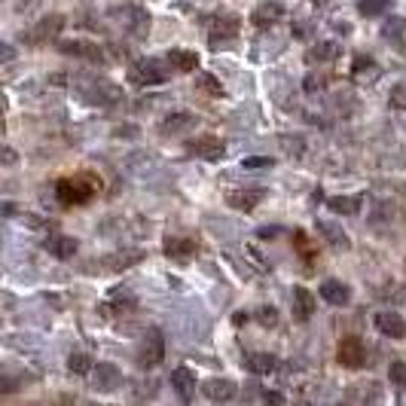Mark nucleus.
Returning a JSON list of instances; mask_svg holds the SVG:
<instances>
[{"mask_svg":"<svg viewBox=\"0 0 406 406\" xmlns=\"http://www.w3.org/2000/svg\"><path fill=\"white\" fill-rule=\"evenodd\" d=\"M128 80L135 86H162L168 80V58H137L128 67Z\"/></svg>","mask_w":406,"mask_h":406,"instance_id":"f257e3e1","label":"nucleus"},{"mask_svg":"<svg viewBox=\"0 0 406 406\" xmlns=\"http://www.w3.org/2000/svg\"><path fill=\"white\" fill-rule=\"evenodd\" d=\"M61 31H65V15H61V12H49V15H43L34 28H28L25 34H22V40L31 43V46L52 43V40H58Z\"/></svg>","mask_w":406,"mask_h":406,"instance_id":"f03ea898","label":"nucleus"},{"mask_svg":"<svg viewBox=\"0 0 406 406\" xmlns=\"http://www.w3.org/2000/svg\"><path fill=\"white\" fill-rule=\"evenodd\" d=\"M165 361V336L159 327H150L147 336L141 342V351H137V366L141 370H153Z\"/></svg>","mask_w":406,"mask_h":406,"instance_id":"7ed1b4c3","label":"nucleus"},{"mask_svg":"<svg viewBox=\"0 0 406 406\" xmlns=\"http://www.w3.org/2000/svg\"><path fill=\"white\" fill-rule=\"evenodd\" d=\"M56 196L61 205H83L95 196V183L83 178H61L56 183Z\"/></svg>","mask_w":406,"mask_h":406,"instance_id":"20e7f679","label":"nucleus"},{"mask_svg":"<svg viewBox=\"0 0 406 406\" xmlns=\"http://www.w3.org/2000/svg\"><path fill=\"white\" fill-rule=\"evenodd\" d=\"M239 15L235 12H223V15H214L211 28H208V40H211V49H217V46H229L235 40V34H239Z\"/></svg>","mask_w":406,"mask_h":406,"instance_id":"39448f33","label":"nucleus"},{"mask_svg":"<svg viewBox=\"0 0 406 406\" xmlns=\"http://www.w3.org/2000/svg\"><path fill=\"white\" fill-rule=\"evenodd\" d=\"M336 361L342 366H348V370H361L366 364V348L364 342L357 339V336H342L339 346H336Z\"/></svg>","mask_w":406,"mask_h":406,"instance_id":"423d86ee","label":"nucleus"},{"mask_svg":"<svg viewBox=\"0 0 406 406\" xmlns=\"http://www.w3.org/2000/svg\"><path fill=\"white\" fill-rule=\"evenodd\" d=\"M92 388L95 391H104V394H110V391H117V388L122 385V373H119V366L117 364H95L92 366Z\"/></svg>","mask_w":406,"mask_h":406,"instance_id":"0eeeda50","label":"nucleus"},{"mask_svg":"<svg viewBox=\"0 0 406 406\" xmlns=\"http://www.w3.org/2000/svg\"><path fill=\"white\" fill-rule=\"evenodd\" d=\"M266 189L263 187H248V189H232V193H226V205L242 214H251L257 208L260 202H263Z\"/></svg>","mask_w":406,"mask_h":406,"instance_id":"6e6552de","label":"nucleus"},{"mask_svg":"<svg viewBox=\"0 0 406 406\" xmlns=\"http://www.w3.org/2000/svg\"><path fill=\"white\" fill-rule=\"evenodd\" d=\"M58 52L65 56H74V58H86L92 65H104V52L98 43H89V40H65L58 43Z\"/></svg>","mask_w":406,"mask_h":406,"instance_id":"1a4fd4ad","label":"nucleus"},{"mask_svg":"<svg viewBox=\"0 0 406 406\" xmlns=\"http://www.w3.org/2000/svg\"><path fill=\"white\" fill-rule=\"evenodd\" d=\"M83 92H89V95H83V98H86V101H95V104H110L119 98L117 86L101 80V76H89V80L83 83Z\"/></svg>","mask_w":406,"mask_h":406,"instance_id":"9d476101","label":"nucleus"},{"mask_svg":"<svg viewBox=\"0 0 406 406\" xmlns=\"http://www.w3.org/2000/svg\"><path fill=\"white\" fill-rule=\"evenodd\" d=\"M202 394L208 397V400H214V403H229L235 394H239V385H235L232 379H226V376H214V379H208L202 385Z\"/></svg>","mask_w":406,"mask_h":406,"instance_id":"9b49d317","label":"nucleus"},{"mask_svg":"<svg viewBox=\"0 0 406 406\" xmlns=\"http://www.w3.org/2000/svg\"><path fill=\"white\" fill-rule=\"evenodd\" d=\"M315 229H318L321 239L330 244V248H336V251H348V248H351L348 232H346V229H342L339 223H336V220H318Z\"/></svg>","mask_w":406,"mask_h":406,"instance_id":"f8f14e48","label":"nucleus"},{"mask_svg":"<svg viewBox=\"0 0 406 406\" xmlns=\"http://www.w3.org/2000/svg\"><path fill=\"white\" fill-rule=\"evenodd\" d=\"M198 117L193 110H178V113H168V117L159 122V132L162 135H180V132H189V128H196Z\"/></svg>","mask_w":406,"mask_h":406,"instance_id":"ddd939ff","label":"nucleus"},{"mask_svg":"<svg viewBox=\"0 0 406 406\" xmlns=\"http://www.w3.org/2000/svg\"><path fill=\"white\" fill-rule=\"evenodd\" d=\"M376 330L388 339H403L406 336V321L397 315V312H376Z\"/></svg>","mask_w":406,"mask_h":406,"instance_id":"4468645a","label":"nucleus"},{"mask_svg":"<svg viewBox=\"0 0 406 406\" xmlns=\"http://www.w3.org/2000/svg\"><path fill=\"white\" fill-rule=\"evenodd\" d=\"M278 19H285V3H281V0H263V3L251 12V22H254L257 28H269Z\"/></svg>","mask_w":406,"mask_h":406,"instance_id":"2eb2a0df","label":"nucleus"},{"mask_svg":"<svg viewBox=\"0 0 406 406\" xmlns=\"http://www.w3.org/2000/svg\"><path fill=\"white\" fill-rule=\"evenodd\" d=\"M43 248L56 260H71L80 251V242L71 239V235H49V239H43Z\"/></svg>","mask_w":406,"mask_h":406,"instance_id":"dca6fc26","label":"nucleus"},{"mask_svg":"<svg viewBox=\"0 0 406 406\" xmlns=\"http://www.w3.org/2000/svg\"><path fill=\"white\" fill-rule=\"evenodd\" d=\"M171 388L178 391L183 403H189L193 400V391H196V373L189 370V366H178V370L171 373Z\"/></svg>","mask_w":406,"mask_h":406,"instance_id":"f3484780","label":"nucleus"},{"mask_svg":"<svg viewBox=\"0 0 406 406\" xmlns=\"http://www.w3.org/2000/svg\"><path fill=\"white\" fill-rule=\"evenodd\" d=\"M321 296H324L330 305H348L351 303V290H348L346 281H339V278L321 281Z\"/></svg>","mask_w":406,"mask_h":406,"instance_id":"a211bd4d","label":"nucleus"},{"mask_svg":"<svg viewBox=\"0 0 406 406\" xmlns=\"http://www.w3.org/2000/svg\"><path fill=\"white\" fill-rule=\"evenodd\" d=\"M189 150L196 153V156H202V159H208V162H217V159H223L226 156V144L223 141H217V137H198V141L189 144Z\"/></svg>","mask_w":406,"mask_h":406,"instance_id":"6ab92c4d","label":"nucleus"},{"mask_svg":"<svg viewBox=\"0 0 406 406\" xmlns=\"http://www.w3.org/2000/svg\"><path fill=\"white\" fill-rule=\"evenodd\" d=\"M162 248H165V257H171V260H187L196 254V242L183 239V235H168Z\"/></svg>","mask_w":406,"mask_h":406,"instance_id":"aec40b11","label":"nucleus"},{"mask_svg":"<svg viewBox=\"0 0 406 406\" xmlns=\"http://www.w3.org/2000/svg\"><path fill=\"white\" fill-rule=\"evenodd\" d=\"M294 312L300 321H309L315 315V294L309 287H294Z\"/></svg>","mask_w":406,"mask_h":406,"instance_id":"412c9836","label":"nucleus"},{"mask_svg":"<svg viewBox=\"0 0 406 406\" xmlns=\"http://www.w3.org/2000/svg\"><path fill=\"white\" fill-rule=\"evenodd\" d=\"M165 58H168V65H171L174 71H180V74H193L198 67V56L196 52H189V49H171Z\"/></svg>","mask_w":406,"mask_h":406,"instance_id":"4be33fe9","label":"nucleus"},{"mask_svg":"<svg viewBox=\"0 0 406 406\" xmlns=\"http://www.w3.org/2000/svg\"><path fill=\"white\" fill-rule=\"evenodd\" d=\"M126 25H128V31H132V37L141 40V37H147V31H150V12L141 10V6H128Z\"/></svg>","mask_w":406,"mask_h":406,"instance_id":"5701e85b","label":"nucleus"},{"mask_svg":"<svg viewBox=\"0 0 406 406\" xmlns=\"http://www.w3.org/2000/svg\"><path fill=\"white\" fill-rule=\"evenodd\" d=\"M327 208L333 214H342V217H355V214L361 211V198L357 196H333V198H327Z\"/></svg>","mask_w":406,"mask_h":406,"instance_id":"b1692460","label":"nucleus"},{"mask_svg":"<svg viewBox=\"0 0 406 406\" xmlns=\"http://www.w3.org/2000/svg\"><path fill=\"white\" fill-rule=\"evenodd\" d=\"M251 373H257V376H266V373L275 370V357L266 355V351H254V355H248V361H244Z\"/></svg>","mask_w":406,"mask_h":406,"instance_id":"393cba45","label":"nucleus"},{"mask_svg":"<svg viewBox=\"0 0 406 406\" xmlns=\"http://www.w3.org/2000/svg\"><path fill=\"white\" fill-rule=\"evenodd\" d=\"M144 260V251L141 248H132V251H119V254L110 257V269H132L135 263Z\"/></svg>","mask_w":406,"mask_h":406,"instance_id":"a878e982","label":"nucleus"},{"mask_svg":"<svg viewBox=\"0 0 406 406\" xmlns=\"http://www.w3.org/2000/svg\"><path fill=\"white\" fill-rule=\"evenodd\" d=\"M336 56H339V43L336 40H324V43L312 46V49L305 52L309 61H327V58H336Z\"/></svg>","mask_w":406,"mask_h":406,"instance_id":"bb28decb","label":"nucleus"},{"mask_svg":"<svg viewBox=\"0 0 406 406\" xmlns=\"http://www.w3.org/2000/svg\"><path fill=\"white\" fill-rule=\"evenodd\" d=\"M67 370L74 373V376H89L92 373V357L86 351H74V355H67Z\"/></svg>","mask_w":406,"mask_h":406,"instance_id":"cd10ccee","label":"nucleus"},{"mask_svg":"<svg viewBox=\"0 0 406 406\" xmlns=\"http://www.w3.org/2000/svg\"><path fill=\"white\" fill-rule=\"evenodd\" d=\"M198 89H205L208 95H223V83L217 80V76H211V74H198Z\"/></svg>","mask_w":406,"mask_h":406,"instance_id":"c85d7f7f","label":"nucleus"},{"mask_svg":"<svg viewBox=\"0 0 406 406\" xmlns=\"http://www.w3.org/2000/svg\"><path fill=\"white\" fill-rule=\"evenodd\" d=\"M388 3H391V0H361L357 10H361L364 15H382L388 10Z\"/></svg>","mask_w":406,"mask_h":406,"instance_id":"c756f323","label":"nucleus"},{"mask_svg":"<svg viewBox=\"0 0 406 406\" xmlns=\"http://www.w3.org/2000/svg\"><path fill=\"white\" fill-rule=\"evenodd\" d=\"M388 379H391L394 385L406 388V361H394L391 366H388Z\"/></svg>","mask_w":406,"mask_h":406,"instance_id":"7c9ffc66","label":"nucleus"},{"mask_svg":"<svg viewBox=\"0 0 406 406\" xmlns=\"http://www.w3.org/2000/svg\"><path fill=\"white\" fill-rule=\"evenodd\" d=\"M257 321L263 327H275V324H278V312H275V305H260V309H257Z\"/></svg>","mask_w":406,"mask_h":406,"instance_id":"2f4dec72","label":"nucleus"},{"mask_svg":"<svg viewBox=\"0 0 406 406\" xmlns=\"http://www.w3.org/2000/svg\"><path fill=\"white\" fill-rule=\"evenodd\" d=\"M275 165V159L269 156H248V159H242V168H248V171H260V168H272Z\"/></svg>","mask_w":406,"mask_h":406,"instance_id":"473e14b6","label":"nucleus"},{"mask_svg":"<svg viewBox=\"0 0 406 406\" xmlns=\"http://www.w3.org/2000/svg\"><path fill=\"white\" fill-rule=\"evenodd\" d=\"M294 244H296V251H300L305 260H315V251L309 248V239H305L303 229H294Z\"/></svg>","mask_w":406,"mask_h":406,"instance_id":"72a5a7b5","label":"nucleus"},{"mask_svg":"<svg viewBox=\"0 0 406 406\" xmlns=\"http://www.w3.org/2000/svg\"><path fill=\"white\" fill-rule=\"evenodd\" d=\"M275 235H285L281 226H260L257 229V239H275Z\"/></svg>","mask_w":406,"mask_h":406,"instance_id":"f704fd0d","label":"nucleus"},{"mask_svg":"<svg viewBox=\"0 0 406 406\" xmlns=\"http://www.w3.org/2000/svg\"><path fill=\"white\" fill-rule=\"evenodd\" d=\"M315 89H324V80L321 76H305V92H315Z\"/></svg>","mask_w":406,"mask_h":406,"instance_id":"c9c22d12","label":"nucleus"},{"mask_svg":"<svg viewBox=\"0 0 406 406\" xmlns=\"http://www.w3.org/2000/svg\"><path fill=\"white\" fill-rule=\"evenodd\" d=\"M263 400H266V403H285V397L275 394V391H266V394H263Z\"/></svg>","mask_w":406,"mask_h":406,"instance_id":"e433bc0d","label":"nucleus"},{"mask_svg":"<svg viewBox=\"0 0 406 406\" xmlns=\"http://www.w3.org/2000/svg\"><path fill=\"white\" fill-rule=\"evenodd\" d=\"M400 28H403V22L394 15V22H391V25H385V34H397V31H400Z\"/></svg>","mask_w":406,"mask_h":406,"instance_id":"4c0bfd02","label":"nucleus"},{"mask_svg":"<svg viewBox=\"0 0 406 406\" xmlns=\"http://www.w3.org/2000/svg\"><path fill=\"white\" fill-rule=\"evenodd\" d=\"M12 56H15V52H12V46H10V43H3V65H10Z\"/></svg>","mask_w":406,"mask_h":406,"instance_id":"58836bf2","label":"nucleus"},{"mask_svg":"<svg viewBox=\"0 0 406 406\" xmlns=\"http://www.w3.org/2000/svg\"><path fill=\"white\" fill-rule=\"evenodd\" d=\"M3 162H6V165L15 162V153H12V150H3Z\"/></svg>","mask_w":406,"mask_h":406,"instance_id":"ea45409f","label":"nucleus"},{"mask_svg":"<svg viewBox=\"0 0 406 406\" xmlns=\"http://www.w3.org/2000/svg\"><path fill=\"white\" fill-rule=\"evenodd\" d=\"M3 214H6V217H15V205L6 202V205H3Z\"/></svg>","mask_w":406,"mask_h":406,"instance_id":"a19ab883","label":"nucleus"}]
</instances>
